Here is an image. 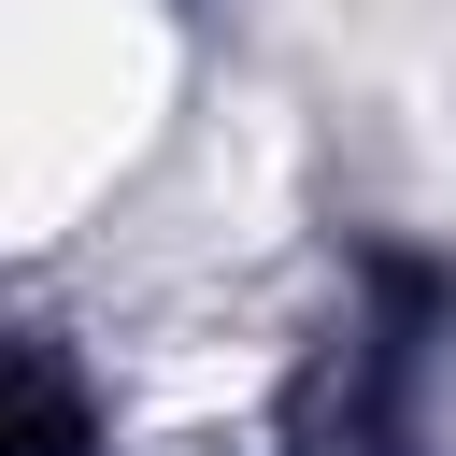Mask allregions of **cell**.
Masks as SVG:
<instances>
[{"instance_id":"1","label":"cell","mask_w":456,"mask_h":456,"mask_svg":"<svg viewBox=\"0 0 456 456\" xmlns=\"http://www.w3.org/2000/svg\"><path fill=\"white\" fill-rule=\"evenodd\" d=\"M0 456H71V399L28 356H0Z\"/></svg>"}]
</instances>
